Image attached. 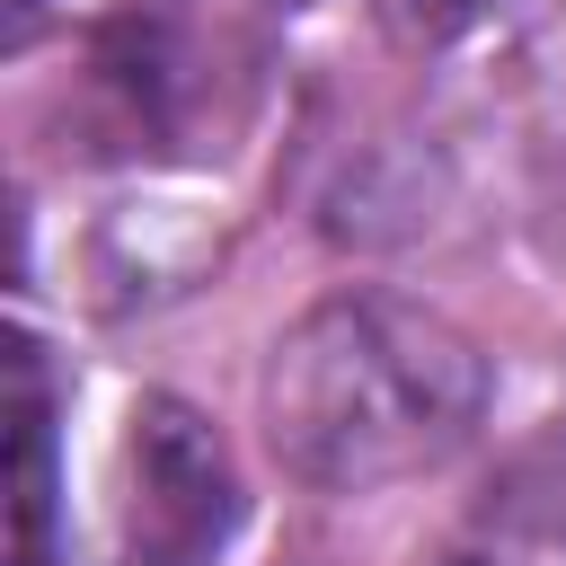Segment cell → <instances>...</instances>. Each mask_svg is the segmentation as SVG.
Wrapping results in <instances>:
<instances>
[{"label": "cell", "mask_w": 566, "mask_h": 566, "mask_svg": "<svg viewBox=\"0 0 566 566\" xmlns=\"http://www.w3.org/2000/svg\"><path fill=\"white\" fill-rule=\"evenodd\" d=\"M53 548V398L35 345L18 354V566H44Z\"/></svg>", "instance_id": "obj_3"}, {"label": "cell", "mask_w": 566, "mask_h": 566, "mask_svg": "<svg viewBox=\"0 0 566 566\" xmlns=\"http://www.w3.org/2000/svg\"><path fill=\"white\" fill-rule=\"evenodd\" d=\"M460 566H469V557H460Z\"/></svg>", "instance_id": "obj_7"}, {"label": "cell", "mask_w": 566, "mask_h": 566, "mask_svg": "<svg viewBox=\"0 0 566 566\" xmlns=\"http://www.w3.org/2000/svg\"><path fill=\"white\" fill-rule=\"evenodd\" d=\"M274 9H310V0H274Z\"/></svg>", "instance_id": "obj_6"}, {"label": "cell", "mask_w": 566, "mask_h": 566, "mask_svg": "<svg viewBox=\"0 0 566 566\" xmlns=\"http://www.w3.org/2000/svg\"><path fill=\"white\" fill-rule=\"evenodd\" d=\"M239 469L212 416L186 398H142L124 433V495H115V566H221L239 539Z\"/></svg>", "instance_id": "obj_2"}, {"label": "cell", "mask_w": 566, "mask_h": 566, "mask_svg": "<svg viewBox=\"0 0 566 566\" xmlns=\"http://www.w3.org/2000/svg\"><path fill=\"white\" fill-rule=\"evenodd\" d=\"M9 9H18V27H27V18H35V9H44V0H9Z\"/></svg>", "instance_id": "obj_5"}, {"label": "cell", "mask_w": 566, "mask_h": 566, "mask_svg": "<svg viewBox=\"0 0 566 566\" xmlns=\"http://www.w3.org/2000/svg\"><path fill=\"white\" fill-rule=\"evenodd\" d=\"M486 0H407V18L424 27V35H451V27H469Z\"/></svg>", "instance_id": "obj_4"}, {"label": "cell", "mask_w": 566, "mask_h": 566, "mask_svg": "<svg viewBox=\"0 0 566 566\" xmlns=\"http://www.w3.org/2000/svg\"><path fill=\"white\" fill-rule=\"evenodd\" d=\"M265 442L318 495L442 469L486 416V354L407 292H336L265 354Z\"/></svg>", "instance_id": "obj_1"}]
</instances>
